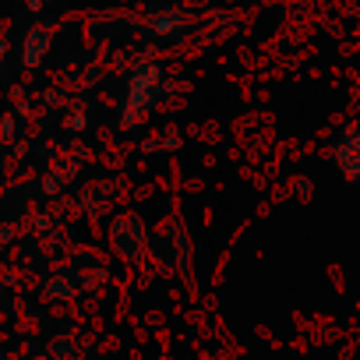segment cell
Returning <instances> with one entry per match:
<instances>
[{
  "mask_svg": "<svg viewBox=\"0 0 360 360\" xmlns=\"http://www.w3.org/2000/svg\"><path fill=\"white\" fill-rule=\"evenodd\" d=\"M339 162H342V173L346 176H360V127H353V131H346V138H342V148H339Z\"/></svg>",
  "mask_w": 360,
  "mask_h": 360,
  "instance_id": "cell-1",
  "label": "cell"
}]
</instances>
